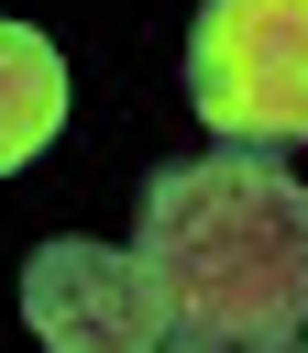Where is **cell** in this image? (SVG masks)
Instances as JSON below:
<instances>
[{"label": "cell", "mask_w": 308, "mask_h": 353, "mask_svg": "<svg viewBox=\"0 0 308 353\" xmlns=\"http://www.w3.org/2000/svg\"><path fill=\"white\" fill-rule=\"evenodd\" d=\"M176 353H286L308 331V188L275 154H198L143 188L132 232Z\"/></svg>", "instance_id": "cell-1"}, {"label": "cell", "mask_w": 308, "mask_h": 353, "mask_svg": "<svg viewBox=\"0 0 308 353\" xmlns=\"http://www.w3.org/2000/svg\"><path fill=\"white\" fill-rule=\"evenodd\" d=\"M187 99L220 143H308V0H209L187 33Z\"/></svg>", "instance_id": "cell-2"}, {"label": "cell", "mask_w": 308, "mask_h": 353, "mask_svg": "<svg viewBox=\"0 0 308 353\" xmlns=\"http://www.w3.org/2000/svg\"><path fill=\"white\" fill-rule=\"evenodd\" d=\"M22 320L44 353H165L176 342L143 254H110V243H44L22 265Z\"/></svg>", "instance_id": "cell-3"}, {"label": "cell", "mask_w": 308, "mask_h": 353, "mask_svg": "<svg viewBox=\"0 0 308 353\" xmlns=\"http://www.w3.org/2000/svg\"><path fill=\"white\" fill-rule=\"evenodd\" d=\"M66 121V55L33 33V22H0V176L33 165Z\"/></svg>", "instance_id": "cell-4"}]
</instances>
